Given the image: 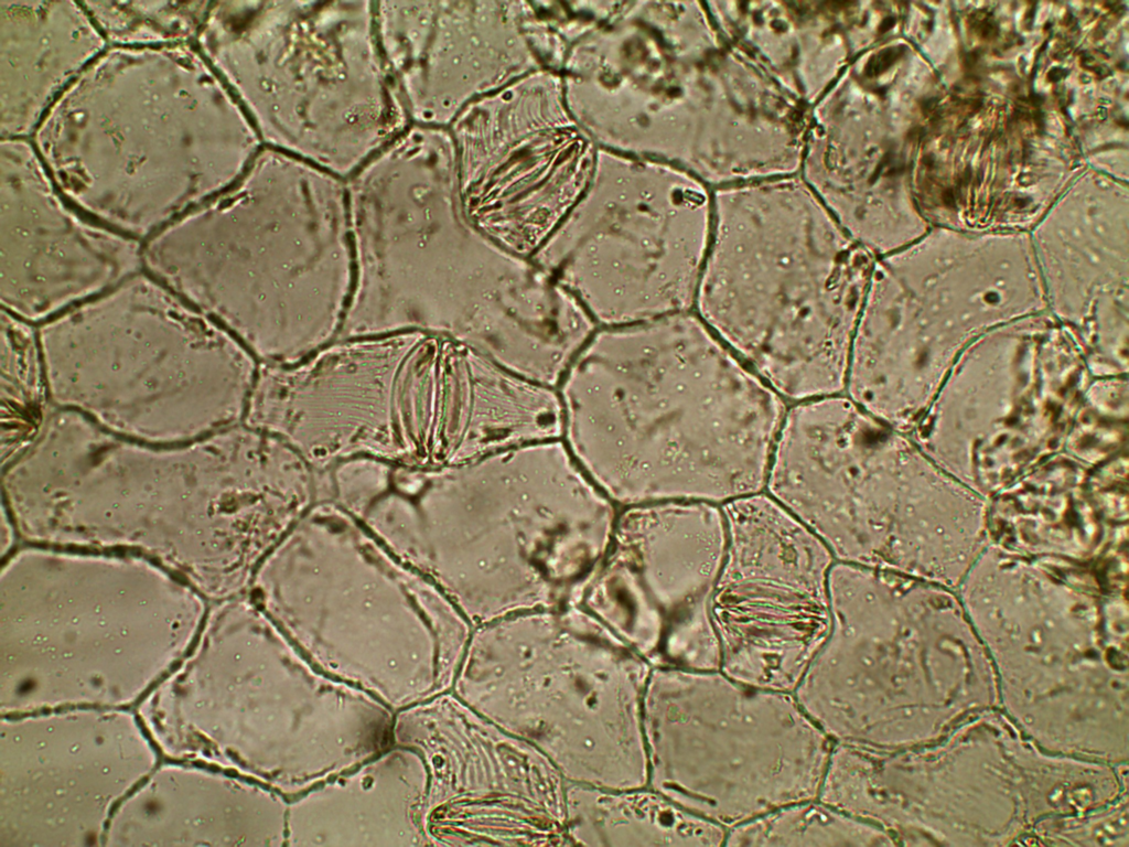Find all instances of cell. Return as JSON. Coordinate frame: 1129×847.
<instances>
[{
  "mask_svg": "<svg viewBox=\"0 0 1129 847\" xmlns=\"http://www.w3.org/2000/svg\"><path fill=\"white\" fill-rule=\"evenodd\" d=\"M557 389L563 442L619 508L760 493L786 414L692 311L596 328Z\"/></svg>",
  "mask_w": 1129,
  "mask_h": 847,
  "instance_id": "1",
  "label": "cell"
},
{
  "mask_svg": "<svg viewBox=\"0 0 1129 847\" xmlns=\"http://www.w3.org/2000/svg\"><path fill=\"white\" fill-rule=\"evenodd\" d=\"M619 510L553 439L459 464L387 467L364 522L475 628L579 605Z\"/></svg>",
  "mask_w": 1129,
  "mask_h": 847,
  "instance_id": "2",
  "label": "cell"
},
{
  "mask_svg": "<svg viewBox=\"0 0 1129 847\" xmlns=\"http://www.w3.org/2000/svg\"><path fill=\"white\" fill-rule=\"evenodd\" d=\"M255 582L267 615L324 674L397 709L452 691L473 625L338 504L312 505Z\"/></svg>",
  "mask_w": 1129,
  "mask_h": 847,
  "instance_id": "3",
  "label": "cell"
},
{
  "mask_svg": "<svg viewBox=\"0 0 1129 847\" xmlns=\"http://www.w3.org/2000/svg\"><path fill=\"white\" fill-rule=\"evenodd\" d=\"M765 486L848 565L910 577L959 573L982 533L976 492L908 433L839 395L786 411Z\"/></svg>",
  "mask_w": 1129,
  "mask_h": 847,
  "instance_id": "4",
  "label": "cell"
},
{
  "mask_svg": "<svg viewBox=\"0 0 1129 847\" xmlns=\"http://www.w3.org/2000/svg\"><path fill=\"white\" fill-rule=\"evenodd\" d=\"M197 36L264 147L344 181L411 125L374 1L211 2Z\"/></svg>",
  "mask_w": 1129,
  "mask_h": 847,
  "instance_id": "5",
  "label": "cell"
},
{
  "mask_svg": "<svg viewBox=\"0 0 1129 847\" xmlns=\"http://www.w3.org/2000/svg\"><path fill=\"white\" fill-rule=\"evenodd\" d=\"M653 666L580 605L472 631L452 691L529 743L566 782L647 786L642 704Z\"/></svg>",
  "mask_w": 1129,
  "mask_h": 847,
  "instance_id": "6",
  "label": "cell"
},
{
  "mask_svg": "<svg viewBox=\"0 0 1129 847\" xmlns=\"http://www.w3.org/2000/svg\"><path fill=\"white\" fill-rule=\"evenodd\" d=\"M810 212L724 214L695 300L697 315L746 366L798 401L845 390L873 267Z\"/></svg>",
  "mask_w": 1129,
  "mask_h": 847,
  "instance_id": "7",
  "label": "cell"
},
{
  "mask_svg": "<svg viewBox=\"0 0 1129 847\" xmlns=\"http://www.w3.org/2000/svg\"><path fill=\"white\" fill-rule=\"evenodd\" d=\"M1042 312L1026 234L931 233L873 262L845 389L864 411L910 433L970 344Z\"/></svg>",
  "mask_w": 1129,
  "mask_h": 847,
  "instance_id": "8",
  "label": "cell"
},
{
  "mask_svg": "<svg viewBox=\"0 0 1129 847\" xmlns=\"http://www.w3.org/2000/svg\"><path fill=\"white\" fill-rule=\"evenodd\" d=\"M642 726L647 786L727 829L817 798L834 746L793 693L720 669L653 667Z\"/></svg>",
  "mask_w": 1129,
  "mask_h": 847,
  "instance_id": "9",
  "label": "cell"
},
{
  "mask_svg": "<svg viewBox=\"0 0 1129 847\" xmlns=\"http://www.w3.org/2000/svg\"><path fill=\"white\" fill-rule=\"evenodd\" d=\"M1090 379L1056 320L1021 318L961 353L908 435L964 485L997 492L1062 451Z\"/></svg>",
  "mask_w": 1129,
  "mask_h": 847,
  "instance_id": "10",
  "label": "cell"
},
{
  "mask_svg": "<svg viewBox=\"0 0 1129 847\" xmlns=\"http://www.w3.org/2000/svg\"><path fill=\"white\" fill-rule=\"evenodd\" d=\"M721 511L727 544L710 601L720 671L793 693L830 631L834 556L771 495L739 497Z\"/></svg>",
  "mask_w": 1129,
  "mask_h": 847,
  "instance_id": "11",
  "label": "cell"
},
{
  "mask_svg": "<svg viewBox=\"0 0 1129 847\" xmlns=\"http://www.w3.org/2000/svg\"><path fill=\"white\" fill-rule=\"evenodd\" d=\"M725 544L717 504L621 507L609 551L579 605L653 667L720 669L710 601Z\"/></svg>",
  "mask_w": 1129,
  "mask_h": 847,
  "instance_id": "12",
  "label": "cell"
},
{
  "mask_svg": "<svg viewBox=\"0 0 1129 847\" xmlns=\"http://www.w3.org/2000/svg\"><path fill=\"white\" fill-rule=\"evenodd\" d=\"M393 740L427 766L433 845L570 846L557 768L453 691L400 710Z\"/></svg>",
  "mask_w": 1129,
  "mask_h": 847,
  "instance_id": "13",
  "label": "cell"
},
{
  "mask_svg": "<svg viewBox=\"0 0 1129 847\" xmlns=\"http://www.w3.org/2000/svg\"><path fill=\"white\" fill-rule=\"evenodd\" d=\"M530 259L598 328L688 312L705 262L702 221L689 207L579 206Z\"/></svg>",
  "mask_w": 1129,
  "mask_h": 847,
  "instance_id": "14",
  "label": "cell"
},
{
  "mask_svg": "<svg viewBox=\"0 0 1129 847\" xmlns=\"http://www.w3.org/2000/svg\"><path fill=\"white\" fill-rule=\"evenodd\" d=\"M1126 213L1049 215L1031 239L1046 311L1072 336L1092 378L1128 376Z\"/></svg>",
  "mask_w": 1129,
  "mask_h": 847,
  "instance_id": "15",
  "label": "cell"
},
{
  "mask_svg": "<svg viewBox=\"0 0 1129 847\" xmlns=\"http://www.w3.org/2000/svg\"><path fill=\"white\" fill-rule=\"evenodd\" d=\"M428 786L427 766L416 751L388 748L305 794L330 805V811L290 804L288 817L331 814V821L299 832L288 844L310 845L331 825L319 845H432L427 832Z\"/></svg>",
  "mask_w": 1129,
  "mask_h": 847,
  "instance_id": "16",
  "label": "cell"
},
{
  "mask_svg": "<svg viewBox=\"0 0 1129 847\" xmlns=\"http://www.w3.org/2000/svg\"><path fill=\"white\" fill-rule=\"evenodd\" d=\"M1 6V55L8 68L26 65L2 78L8 94L2 107V135L17 138L35 130L47 105L65 83L71 84L83 67L105 49L107 42L83 3L4 2ZM42 119V118H41Z\"/></svg>",
  "mask_w": 1129,
  "mask_h": 847,
  "instance_id": "17",
  "label": "cell"
},
{
  "mask_svg": "<svg viewBox=\"0 0 1129 847\" xmlns=\"http://www.w3.org/2000/svg\"><path fill=\"white\" fill-rule=\"evenodd\" d=\"M1084 464L1055 453L1018 478L987 507V529L1010 551L1078 560L1099 548L1105 530Z\"/></svg>",
  "mask_w": 1129,
  "mask_h": 847,
  "instance_id": "18",
  "label": "cell"
},
{
  "mask_svg": "<svg viewBox=\"0 0 1129 847\" xmlns=\"http://www.w3.org/2000/svg\"><path fill=\"white\" fill-rule=\"evenodd\" d=\"M570 846H720L727 828L649 786L612 790L566 783Z\"/></svg>",
  "mask_w": 1129,
  "mask_h": 847,
  "instance_id": "19",
  "label": "cell"
},
{
  "mask_svg": "<svg viewBox=\"0 0 1129 847\" xmlns=\"http://www.w3.org/2000/svg\"><path fill=\"white\" fill-rule=\"evenodd\" d=\"M889 844L872 824L818 797L791 803L727 829V846H870Z\"/></svg>",
  "mask_w": 1129,
  "mask_h": 847,
  "instance_id": "20",
  "label": "cell"
},
{
  "mask_svg": "<svg viewBox=\"0 0 1129 847\" xmlns=\"http://www.w3.org/2000/svg\"><path fill=\"white\" fill-rule=\"evenodd\" d=\"M211 2H83L105 39L117 44L168 43L198 35Z\"/></svg>",
  "mask_w": 1129,
  "mask_h": 847,
  "instance_id": "21",
  "label": "cell"
},
{
  "mask_svg": "<svg viewBox=\"0 0 1129 847\" xmlns=\"http://www.w3.org/2000/svg\"><path fill=\"white\" fill-rule=\"evenodd\" d=\"M1128 376L1092 378L1068 428L1062 450L1082 463L1103 462L1126 441Z\"/></svg>",
  "mask_w": 1129,
  "mask_h": 847,
  "instance_id": "22",
  "label": "cell"
}]
</instances>
